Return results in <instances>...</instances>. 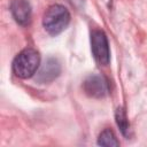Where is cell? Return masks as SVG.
Returning a JSON list of instances; mask_svg holds the SVG:
<instances>
[{
	"label": "cell",
	"instance_id": "1",
	"mask_svg": "<svg viewBox=\"0 0 147 147\" xmlns=\"http://www.w3.org/2000/svg\"><path fill=\"white\" fill-rule=\"evenodd\" d=\"M70 23L69 10L60 5L55 3L49 6L42 16V26L45 31L51 36H57L63 32Z\"/></svg>",
	"mask_w": 147,
	"mask_h": 147
},
{
	"label": "cell",
	"instance_id": "2",
	"mask_svg": "<svg viewBox=\"0 0 147 147\" xmlns=\"http://www.w3.org/2000/svg\"><path fill=\"white\" fill-rule=\"evenodd\" d=\"M40 67V55L31 47L22 49L13 61V72L22 79H28L34 76Z\"/></svg>",
	"mask_w": 147,
	"mask_h": 147
},
{
	"label": "cell",
	"instance_id": "3",
	"mask_svg": "<svg viewBox=\"0 0 147 147\" xmlns=\"http://www.w3.org/2000/svg\"><path fill=\"white\" fill-rule=\"evenodd\" d=\"M91 51L94 60L100 65H107L110 61L109 42L102 30H93L91 33Z\"/></svg>",
	"mask_w": 147,
	"mask_h": 147
},
{
	"label": "cell",
	"instance_id": "4",
	"mask_svg": "<svg viewBox=\"0 0 147 147\" xmlns=\"http://www.w3.org/2000/svg\"><path fill=\"white\" fill-rule=\"evenodd\" d=\"M84 92L91 98H103L109 93L108 80L100 75H91L83 83Z\"/></svg>",
	"mask_w": 147,
	"mask_h": 147
},
{
	"label": "cell",
	"instance_id": "5",
	"mask_svg": "<svg viewBox=\"0 0 147 147\" xmlns=\"http://www.w3.org/2000/svg\"><path fill=\"white\" fill-rule=\"evenodd\" d=\"M60 72H61V65L59 61L54 57H49L39 67V70L37 71L36 75V82L40 84L51 83L60 76Z\"/></svg>",
	"mask_w": 147,
	"mask_h": 147
},
{
	"label": "cell",
	"instance_id": "6",
	"mask_svg": "<svg viewBox=\"0 0 147 147\" xmlns=\"http://www.w3.org/2000/svg\"><path fill=\"white\" fill-rule=\"evenodd\" d=\"M10 13L20 25H28L31 21V5L28 0H13L10 3Z\"/></svg>",
	"mask_w": 147,
	"mask_h": 147
},
{
	"label": "cell",
	"instance_id": "7",
	"mask_svg": "<svg viewBox=\"0 0 147 147\" xmlns=\"http://www.w3.org/2000/svg\"><path fill=\"white\" fill-rule=\"evenodd\" d=\"M98 145L100 146H108V147H116L119 145L116 134L110 129H105L98 137Z\"/></svg>",
	"mask_w": 147,
	"mask_h": 147
},
{
	"label": "cell",
	"instance_id": "8",
	"mask_svg": "<svg viewBox=\"0 0 147 147\" xmlns=\"http://www.w3.org/2000/svg\"><path fill=\"white\" fill-rule=\"evenodd\" d=\"M116 123H117L118 127L121 129L122 133L124 136H127L130 125H129V122H127V118H126V114L122 108H118L116 110Z\"/></svg>",
	"mask_w": 147,
	"mask_h": 147
}]
</instances>
